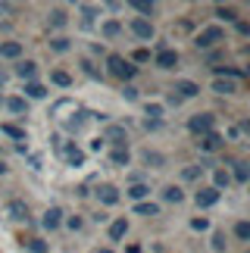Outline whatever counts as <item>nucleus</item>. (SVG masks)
<instances>
[{
  "instance_id": "10",
  "label": "nucleus",
  "mask_w": 250,
  "mask_h": 253,
  "mask_svg": "<svg viewBox=\"0 0 250 253\" xmlns=\"http://www.w3.org/2000/svg\"><path fill=\"white\" fill-rule=\"evenodd\" d=\"M222 134H219V131H209V134H204V138H200V150H219V147H222Z\"/></svg>"
},
{
  "instance_id": "20",
  "label": "nucleus",
  "mask_w": 250,
  "mask_h": 253,
  "mask_svg": "<svg viewBox=\"0 0 250 253\" xmlns=\"http://www.w3.org/2000/svg\"><path fill=\"white\" fill-rule=\"evenodd\" d=\"M50 82H53V84H60V87H69V84H72V75H69V72H63V69H56V72H50Z\"/></svg>"
},
{
  "instance_id": "35",
  "label": "nucleus",
  "mask_w": 250,
  "mask_h": 253,
  "mask_svg": "<svg viewBox=\"0 0 250 253\" xmlns=\"http://www.w3.org/2000/svg\"><path fill=\"white\" fill-rule=\"evenodd\" d=\"M144 163H147V166H163L166 160H163L160 153H150V150H147V153H144Z\"/></svg>"
},
{
  "instance_id": "7",
  "label": "nucleus",
  "mask_w": 250,
  "mask_h": 253,
  "mask_svg": "<svg viewBox=\"0 0 250 253\" xmlns=\"http://www.w3.org/2000/svg\"><path fill=\"white\" fill-rule=\"evenodd\" d=\"M6 212H9V219H16V222H28V207L22 200H9Z\"/></svg>"
},
{
  "instance_id": "43",
  "label": "nucleus",
  "mask_w": 250,
  "mask_h": 253,
  "mask_svg": "<svg viewBox=\"0 0 250 253\" xmlns=\"http://www.w3.org/2000/svg\"><path fill=\"white\" fill-rule=\"evenodd\" d=\"M150 60V50H134V63H147Z\"/></svg>"
},
{
  "instance_id": "27",
  "label": "nucleus",
  "mask_w": 250,
  "mask_h": 253,
  "mask_svg": "<svg viewBox=\"0 0 250 253\" xmlns=\"http://www.w3.org/2000/svg\"><path fill=\"white\" fill-rule=\"evenodd\" d=\"M213 178H216V191H219V188H228V184H232V175H228L225 169H216V172H213Z\"/></svg>"
},
{
  "instance_id": "45",
  "label": "nucleus",
  "mask_w": 250,
  "mask_h": 253,
  "mask_svg": "<svg viewBox=\"0 0 250 253\" xmlns=\"http://www.w3.org/2000/svg\"><path fill=\"white\" fill-rule=\"evenodd\" d=\"M82 13H84V19H88V22H91V19H94V13H97V9H94V6H82Z\"/></svg>"
},
{
  "instance_id": "50",
  "label": "nucleus",
  "mask_w": 250,
  "mask_h": 253,
  "mask_svg": "<svg viewBox=\"0 0 250 253\" xmlns=\"http://www.w3.org/2000/svg\"><path fill=\"white\" fill-rule=\"evenodd\" d=\"M244 72H247V75H250V66H247V69H244Z\"/></svg>"
},
{
  "instance_id": "11",
  "label": "nucleus",
  "mask_w": 250,
  "mask_h": 253,
  "mask_svg": "<svg viewBox=\"0 0 250 253\" xmlns=\"http://www.w3.org/2000/svg\"><path fill=\"white\" fill-rule=\"evenodd\" d=\"M0 56H3V60H19V56H22V44H19V41L0 44Z\"/></svg>"
},
{
  "instance_id": "49",
  "label": "nucleus",
  "mask_w": 250,
  "mask_h": 253,
  "mask_svg": "<svg viewBox=\"0 0 250 253\" xmlns=\"http://www.w3.org/2000/svg\"><path fill=\"white\" fill-rule=\"evenodd\" d=\"M100 253H113V250H107V247H103V250H100Z\"/></svg>"
},
{
  "instance_id": "2",
  "label": "nucleus",
  "mask_w": 250,
  "mask_h": 253,
  "mask_svg": "<svg viewBox=\"0 0 250 253\" xmlns=\"http://www.w3.org/2000/svg\"><path fill=\"white\" fill-rule=\"evenodd\" d=\"M222 38H225V32H222V28H219V25H209V28H204V32H200V35L194 38V44L200 47V50H209V47H213V44H219Z\"/></svg>"
},
{
  "instance_id": "9",
  "label": "nucleus",
  "mask_w": 250,
  "mask_h": 253,
  "mask_svg": "<svg viewBox=\"0 0 250 253\" xmlns=\"http://www.w3.org/2000/svg\"><path fill=\"white\" fill-rule=\"evenodd\" d=\"M157 66H160V69H175V66H178V53L175 50H160L157 53Z\"/></svg>"
},
{
  "instance_id": "47",
  "label": "nucleus",
  "mask_w": 250,
  "mask_h": 253,
  "mask_svg": "<svg viewBox=\"0 0 250 253\" xmlns=\"http://www.w3.org/2000/svg\"><path fill=\"white\" fill-rule=\"evenodd\" d=\"M125 253H141V247H138V244H131V247H125Z\"/></svg>"
},
{
  "instance_id": "6",
  "label": "nucleus",
  "mask_w": 250,
  "mask_h": 253,
  "mask_svg": "<svg viewBox=\"0 0 250 253\" xmlns=\"http://www.w3.org/2000/svg\"><path fill=\"white\" fill-rule=\"evenodd\" d=\"M131 32L134 35H138V38H144V41H150V38H153V25L147 22V19H131Z\"/></svg>"
},
{
  "instance_id": "14",
  "label": "nucleus",
  "mask_w": 250,
  "mask_h": 253,
  "mask_svg": "<svg viewBox=\"0 0 250 253\" xmlns=\"http://www.w3.org/2000/svg\"><path fill=\"white\" fill-rule=\"evenodd\" d=\"M175 91H178V97H197V94H200V84L181 79V82H175Z\"/></svg>"
},
{
  "instance_id": "39",
  "label": "nucleus",
  "mask_w": 250,
  "mask_h": 253,
  "mask_svg": "<svg viewBox=\"0 0 250 253\" xmlns=\"http://www.w3.org/2000/svg\"><path fill=\"white\" fill-rule=\"evenodd\" d=\"M122 97H125V100H138V87L125 84V87H122Z\"/></svg>"
},
{
  "instance_id": "46",
  "label": "nucleus",
  "mask_w": 250,
  "mask_h": 253,
  "mask_svg": "<svg viewBox=\"0 0 250 253\" xmlns=\"http://www.w3.org/2000/svg\"><path fill=\"white\" fill-rule=\"evenodd\" d=\"M238 35L247 38V35H250V25H247V22H238Z\"/></svg>"
},
{
  "instance_id": "18",
  "label": "nucleus",
  "mask_w": 250,
  "mask_h": 253,
  "mask_svg": "<svg viewBox=\"0 0 250 253\" xmlns=\"http://www.w3.org/2000/svg\"><path fill=\"white\" fill-rule=\"evenodd\" d=\"M163 197H166L169 203H181V200H185V194H181V188L169 184V188H163Z\"/></svg>"
},
{
  "instance_id": "36",
  "label": "nucleus",
  "mask_w": 250,
  "mask_h": 253,
  "mask_svg": "<svg viewBox=\"0 0 250 253\" xmlns=\"http://www.w3.org/2000/svg\"><path fill=\"white\" fill-rule=\"evenodd\" d=\"M200 169H204V166H188L185 172H181V178H185V181H194L197 175H200Z\"/></svg>"
},
{
  "instance_id": "34",
  "label": "nucleus",
  "mask_w": 250,
  "mask_h": 253,
  "mask_svg": "<svg viewBox=\"0 0 250 253\" xmlns=\"http://www.w3.org/2000/svg\"><path fill=\"white\" fill-rule=\"evenodd\" d=\"M50 25H56V28L66 25V13H63V9H53V13H50Z\"/></svg>"
},
{
  "instance_id": "5",
  "label": "nucleus",
  "mask_w": 250,
  "mask_h": 253,
  "mask_svg": "<svg viewBox=\"0 0 250 253\" xmlns=\"http://www.w3.org/2000/svg\"><path fill=\"white\" fill-rule=\"evenodd\" d=\"M194 203L197 207H213V203H219V191L216 188H200L194 194Z\"/></svg>"
},
{
  "instance_id": "32",
  "label": "nucleus",
  "mask_w": 250,
  "mask_h": 253,
  "mask_svg": "<svg viewBox=\"0 0 250 253\" xmlns=\"http://www.w3.org/2000/svg\"><path fill=\"white\" fill-rule=\"evenodd\" d=\"M88 116H91V113H79L75 119H69V125H66V128H69V131H79L82 125H84V119H88Z\"/></svg>"
},
{
  "instance_id": "44",
  "label": "nucleus",
  "mask_w": 250,
  "mask_h": 253,
  "mask_svg": "<svg viewBox=\"0 0 250 253\" xmlns=\"http://www.w3.org/2000/svg\"><path fill=\"white\" fill-rule=\"evenodd\" d=\"M66 225H69L72 231H79V228H82V219H79V216H69V219H66Z\"/></svg>"
},
{
  "instance_id": "25",
  "label": "nucleus",
  "mask_w": 250,
  "mask_h": 253,
  "mask_svg": "<svg viewBox=\"0 0 250 253\" xmlns=\"http://www.w3.org/2000/svg\"><path fill=\"white\" fill-rule=\"evenodd\" d=\"M235 178H238V181H250V163H247V160H241V163L235 166Z\"/></svg>"
},
{
  "instance_id": "12",
  "label": "nucleus",
  "mask_w": 250,
  "mask_h": 253,
  "mask_svg": "<svg viewBox=\"0 0 250 253\" xmlns=\"http://www.w3.org/2000/svg\"><path fill=\"white\" fill-rule=\"evenodd\" d=\"M60 222H63V210L60 207H50V210H47L44 212V228H60Z\"/></svg>"
},
{
  "instance_id": "8",
  "label": "nucleus",
  "mask_w": 250,
  "mask_h": 253,
  "mask_svg": "<svg viewBox=\"0 0 250 253\" xmlns=\"http://www.w3.org/2000/svg\"><path fill=\"white\" fill-rule=\"evenodd\" d=\"M97 197H100V203L113 207V203H119V188H113V184H100V188H97Z\"/></svg>"
},
{
  "instance_id": "26",
  "label": "nucleus",
  "mask_w": 250,
  "mask_h": 253,
  "mask_svg": "<svg viewBox=\"0 0 250 253\" xmlns=\"http://www.w3.org/2000/svg\"><path fill=\"white\" fill-rule=\"evenodd\" d=\"M147 194H150L147 184H131V188H128V197H131V200H144Z\"/></svg>"
},
{
  "instance_id": "22",
  "label": "nucleus",
  "mask_w": 250,
  "mask_h": 253,
  "mask_svg": "<svg viewBox=\"0 0 250 253\" xmlns=\"http://www.w3.org/2000/svg\"><path fill=\"white\" fill-rule=\"evenodd\" d=\"M128 160H131L128 147H116V150H113V163H116V166H128Z\"/></svg>"
},
{
  "instance_id": "19",
  "label": "nucleus",
  "mask_w": 250,
  "mask_h": 253,
  "mask_svg": "<svg viewBox=\"0 0 250 253\" xmlns=\"http://www.w3.org/2000/svg\"><path fill=\"white\" fill-rule=\"evenodd\" d=\"M25 94L35 97V100H41V97H47V87L38 84V82H28V84H25Z\"/></svg>"
},
{
  "instance_id": "13",
  "label": "nucleus",
  "mask_w": 250,
  "mask_h": 253,
  "mask_svg": "<svg viewBox=\"0 0 250 253\" xmlns=\"http://www.w3.org/2000/svg\"><path fill=\"white\" fill-rule=\"evenodd\" d=\"M63 157H66L69 166H82V163H84V150H79L75 144H69V147H63Z\"/></svg>"
},
{
  "instance_id": "33",
  "label": "nucleus",
  "mask_w": 250,
  "mask_h": 253,
  "mask_svg": "<svg viewBox=\"0 0 250 253\" xmlns=\"http://www.w3.org/2000/svg\"><path fill=\"white\" fill-rule=\"evenodd\" d=\"M235 235L241 238V241H250V222H238V225H235Z\"/></svg>"
},
{
  "instance_id": "37",
  "label": "nucleus",
  "mask_w": 250,
  "mask_h": 253,
  "mask_svg": "<svg viewBox=\"0 0 250 253\" xmlns=\"http://www.w3.org/2000/svg\"><path fill=\"white\" fill-rule=\"evenodd\" d=\"M147 116L160 122V116H163V106H160V103H147Z\"/></svg>"
},
{
  "instance_id": "42",
  "label": "nucleus",
  "mask_w": 250,
  "mask_h": 253,
  "mask_svg": "<svg viewBox=\"0 0 250 253\" xmlns=\"http://www.w3.org/2000/svg\"><path fill=\"white\" fill-rule=\"evenodd\" d=\"M191 228H194V231H207L209 222H207V219H194V222H191Z\"/></svg>"
},
{
  "instance_id": "28",
  "label": "nucleus",
  "mask_w": 250,
  "mask_h": 253,
  "mask_svg": "<svg viewBox=\"0 0 250 253\" xmlns=\"http://www.w3.org/2000/svg\"><path fill=\"white\" fill-rule=\"evenodd\" d=\"M216 16H219V19H225V22H238L235 6H219V9H216Z\"/></svg>"
},
{
  "instance_id": "40",
  "label": "nucleus",
  "mask_w": 250,
  "mask_h": 253,
  "mask_svg": "<svg viewBox=\"0 0 250 253\" xmlns=\"http://www.w3.org/2000/svg\"><path fill=\"white\" fill-rule=\"evenodd\" d=\"M213 247L216 250H225V235H222V231H216V235H213Z\"/></svg>"
},
{
  "instance_id": "17",
  "label": "nucleus",
  "mask_w": 250,
  "mask_h": 253,
  "mask_svg": "<svg viewBox=\"0 0 250 253\" xmlns=\"http://www.w3.org/2000/svg\"><path fill=\"white\" fill-rule=\"evenodd\" d=\"M35 72H38V66H35L32 60H25V63H19V66H16V75H19V79H32Z\"/></svg>"
},
{
  "instance_id": "23",
  "label": "nucleus",
  "mask_w": 250,
  "mask_h": 253,
  "mask_svg": "<svg viewBox=\"0 0 250 253\" xmlns=\"http://www.w3.org/2000/svg\"><path fill=\"white\" fill-rule=\"evenodd\" d=\"M134 212H138V216H160V207L157 203H138Z\"/></svg>"
},
{
  "instance_id": "41",
  "label": "nucleus",
  "mask_w": 250,
  "mask_h": 253,
  "mask_svg": "<svg viewBox=\"0 0 250 253\" xmlns=\"http://www.w3.org/2000/svg\"><path fill=\"white\" fill-rule=\"evenodd\" d=\"M66 110H72V103H69V100H60V103L53 106V116H60V113H66Z\"/></svg>"
},
{
  "instance_id": "4",
  "label": "nucleus",
  "mask_w": 250,
  "mask_h": 253,
  "mask_svg": "<svg viewBox=\"0 0 250 253\" xmlns=\"http://www.w3.org/2000/svg\"><path fill=\"white\" fill-rule=\"evenodd\" d=\"M103 141L116 144V147H125V141H128V131H125V125H110V128L103 131Z\"/></svg>"
},
{
  "instance_id": "16",
  "label": "nucleus",
  "mask_w": 250,
  "mask_h": 253,
  "mask_svg": "<svg viewBox=\"0 0 250 253\" xmlns=\"http://www.w3.org/2000/svg\"><path fill=\"white\" fill-rule=\"evenodd\" d=\"M125 231H128V222H125V219H116V222L110 225V238H113V241H122Z\"/></svg>"
},
{
  "instance_id": "38",
  "label": "nucleus",
  "mask_w": 250,
  "mask_h": 253,
  "mask_svg": "<svg viewBox=\"0 0 250 253\" xmlns=\"http://www.w3.org/2000/svg\"><path fill=\"white\" fill-rule=\"evenodd\" d=\"M50 47H53V50H69V41H66V38H53V41H50Z\"/></svg>"
},
{
  "instance_id": "48",
  "label": "nucleus",
  "mask_w": 250,
  "mask_h": 253,
  "mask_svg": "<svg viewBox=\"0 0 250 253\" xmlns=\"http://www.w3.org/2000/svg\"><path fill=\"white\" fill-rule=\"evenodd\" d=\"M0 175H6V163L3 160H0Z\"/></svg>"
},
{
  "instance_id": "31",
  "label": "nucleus",
  "mask_w": 250,
  "mask_h": 253,
  "mask_svg": "<svg viewBox=\"0 0 250 253\" xmlns=\"http://www.w3.org/2000/svg\"><path fill=\"white\" fill-rule=\"evenodd\" d=\"M131 6L138 9V13H150V16H153V9H157V3H150V0H131Z\"/></svg>"
},
{
  "instance_id": "21",
  "label": "nucleus",
  "mask_w": 250,
  "mask_h": 253,
  "mask_svg": "<svg viewBox=\"0 0 250 253\" xmlns=\"http://www.w3.org/2000/svg\"><path fill=\"white\" fill-rule=\"evenodd\" d=\"M0 131H3V134H9V138H16V141H25V131L19 128V125H9V122H3V125H0Z\"/></svg>"
},
{
  "instance_id": "30",
  "label": "nucleus",
  "mask_w": 250,
  "mask_h": 253,
  "mask_svg": "<svg viewBox=\"0 0 250 253\" xmlns=\"http://www.w3.org/2000/svg\"><path fill=\"white\" fill-rule=\"evenodd\" d=\"M6 110L9 113H25V100H22V97H9V100H6Z\"/></svg>"
},
{
  "instance_id": "15",
  "label": "nucleus",
  "mask_w": 250,
  "mask_h": 253,
  "mask_svg": "<svg viewBox=\"0 0 250 253\" xmlns=\"http://www.w3.org/2000/svg\"><path fill=\"white\" fill-rule=\"evenodd\" d=\"M213 91H216V94H235L238 84H235L232 79H216V82H213Z\"/></svg>"
},
{
  "instance_id": "3",
  "label": "nucleus",
  "mask_w": 250,
  "mask_h": 253,
  "mask_svg": "<svg viewBox=\"0 0 250 253\" xmlns=\"http://www.w3.org/2000/svg\"><path fill=\"white\" fill-rule=\"evenodd\" d=\"M213 125H216V116L213 113H197V116H191L188 128L194 131V134H209V131H213Z\"/></svg>"
},
{
  "instance_id": "1",
  "label": "nucleus",
  "mask_w": 250,
  "mask_h": 253,
  "mask_svg": "<svg viewBox=\"0 0 250 253\" xmlns=\"http://www.w3.org/2000/svg\"><path fill=\"white\" fill-rule=\"evenodd\" d=\"M107 66H110V75H116V79H122V82H128V79H134V66L125 60V56H119V53H113L110 60H107Z\"/></svg>"
},
{
  "instance_id": "29",
  "label": "nucleus",
  "mask_w": 250,
  "mask_h": 253,
  "mask_svg": "<svg viewBox=\"0 0 250 253\" xmlns=\"http://www.w3.org/2000/svg\"><path fill=\"white\" fill-rule=\"evenodd\" d=\"M122 32V25L116 22V19H110V22H103V38H116Z\"/></svg>"
},
{
  "instance_id": "24",
  "label": "nucleus",
  "mask_w": 250,
  "mask_h": 253,
  "mask_svg": "<svg viewBox=\"0 0 250 253\" xmlns=\"http://www.w3.org/2000/svg\"><path fill=\"white\" fill-rule=\"evenodd\" d=\"M22 244L28 247V253H47V241H38V238H28V241H22Z\"/></svg>"
}]
</instances>
